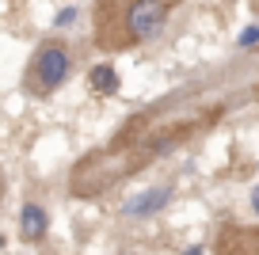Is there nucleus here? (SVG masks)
I'll use <instances>...</instances> for the list:
<instances>
[{
  "instance_id": "f257e3e1",
  "label": "nucleus",
  "mask_w": 259,
  "mask_h": 255,
  "mask_svg": "<svg viewBox=\"0 0 259 255\" xmlns=\"http://www.w3.org/2000/svg\"><path fill=\"white\" fill-rule=\"evenodd\" d=\"M73 72V57L61 42H46V46L34 50L31 65H27V92L38 99H46L50 92H57Z\"/></svg>"
},
{
  "instance_id": "f03ea898",
  "label": "nucleus",
  "mask_w": 259,
  "mask_h": 255,
  "mask_svg": "<svg viewBox=\"0 0 259 255\" xmlns=\"http://www.w3.org/2000/svg\"><path fill=\"white\" fill-rule=\"evenodd\" d=\"M168 0H126V46L156 38L168 23Z\"/></svg>"
},
{
  "instance_id": "7ed1b4c3",
  "label": "nucleus",
  "mask_w": 259,
  "mask_h": 255,
  "mask_svg": "<svg viewBox=\"0 0 259 255\" xmlns=\"http://www.w3.org/2000/svg\"><path fill=\"white\" fill-rule=\"evenodd\" d=\"M168 202H171V187H168V183H164V187H149V191L134 194V198L122 206V217H134V221H141V217L160 214Z\"/></svg>"
},
{
  "instance_id": "20e7f679",
  "label": "nucleus",
  "mask_w": 259,
  "mask_h": 255,
  "mask_svg": "<svg viewBox=\"0 0 259 255\" xmlns=\"http://www.w3.org/2000/svg\"><path fill=\"white\" fill-rule=\"evenodd\" d=\"M50 232V214L38 206V202H27L19 209V236L23 240H42Z\"/></svg>"
},
{
  "instance_id": "39448f33",
  "label": "nucleus",
  "mask_w": 259,
  "mask_h": 255,
  "mask_svg": "<svg viewBox=\"0 0 259 255\" xmlns=\"http://www.w3.org/2000/svg\"><path fill=\"white\" fill-rule=\"evenodd\" d=\"M88 88L96 92V96H114V92H118V72H114V65H92Z\"/></svg>"
},
{
  "instance_id": "423d86ee",
  "label": "nucleus",
  "mask_w": 259,
  "mask_h": 255,
  "mask_svg": "<svg viewBox=\"0 0 259 255\" xmlns=\"http://www.w3.org/2000/svg\"><path fill=\"white\" fill-rule=\"evenodd\" d=\"M236 46H240V50H251V46H259V23L244 27V31H240V38H236Z\"/></svg>"
},
{
  "instance_id": "0eeeda50",
  "label": "nucleus",
  "mask_w": 259,
  "mask_h": 255,
  "mask_svg": "<svg viewBox=\"0 0 259 255\" xmlns=\"http://www.w3.org/2000/svg\"><path fill=\"white\" fill-rule=\"evenodd\" d=\"M54 23H57V27H73V23H76V8H65L61 16L54 19Z\"/></svg>"
},
{
  "instance_id": "6e6552de",
  "label": "nucleus",
  "mask_w": 259,
  "mask_h": 255,
  "mask_svg": "<svg viewBox=\"0 0 259 255\" xmlns=\"http://www.w3.org/2000/svg\"><path fill=\"white\" fill-rule=\"evenodd\" d=\"M251 209H255V217H259V183L251 187Z\"/></svg>"
},
{
  "instance_id": "1a4fd4ad",
  "label": "nucleus",
  "mask_w": 259,
  "mask_h": 255,
  "mask_svg": "<svg viewBox=\"0 0 259 255\" xmlns=\"http://www.w3.org/2000/svg\"><path fill=\"white\" fill-rule=\"evenodd\" d=\"M183 255H202V244H194V247H187Z\"/></svg>"
}]
</instances>
